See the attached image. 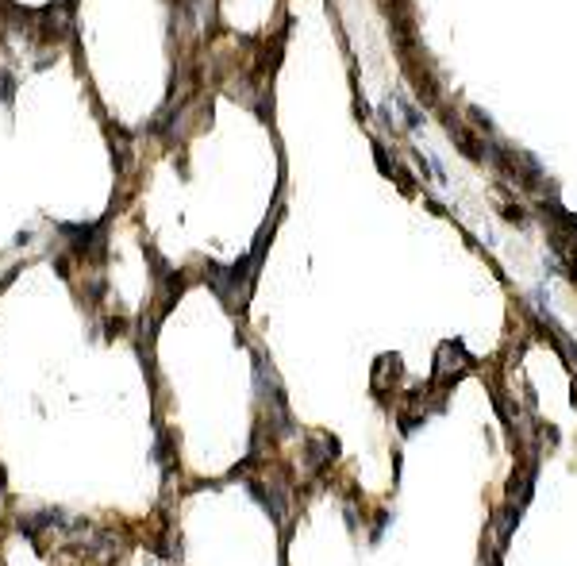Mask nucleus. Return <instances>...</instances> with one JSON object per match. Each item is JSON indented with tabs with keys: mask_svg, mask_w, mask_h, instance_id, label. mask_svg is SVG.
<instances>
[{
	"mask_svg": "<svg viewBox=\"0 0 577 566\" xmlns=\"http://www.w3.org/2000/svg\"><path fill=\"white\" fill-rule=\"evenodd\" d=\"M474 366V355L466 351V347L454 339V343H443L439 347V358H435V377L439 382H450V370L458 374V370H470Z\"/></svg>",
	"mask_w": 577,
	"mask_h": 566,
	"instance_id": "obj_1",
	"label": "nucleus"
},
{
	"mask_svg": "<svg viewBox=\"0 0 577 566\" xmlns=\"http://www.w3.org/2000/svg\"><path fill=\"white\" fill-rule=\"evenodd\" d=\"M566 273H570V278H573V285H577V251L570 254V262H566Z\"/></svg>",
	"mask_w": 577,
	"mask_h": 566,
	"instance_id": "obj_2",
	"label": "nucleus"
}]
</instances>
